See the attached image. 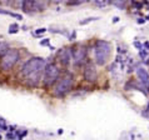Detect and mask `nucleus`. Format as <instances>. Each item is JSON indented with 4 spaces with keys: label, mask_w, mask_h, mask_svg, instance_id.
I'll list each match as a JSON object with an SVG mask.
<instances>
[{
    "label": "nucleus",
    "mask_w": 149,
    "mask_h": 140,
    "mask_svg": "<svg viewBox=\"0 0 149 140\" xmlns=\"http://www.w3.org/2000/svg\"><path fill=\"white\" fill-rule=\"evenodd\" d=\"M48 31V29H45V28H40V29H36V30L34 31V35H40V34H44V33H47Z\"/></svg>",
    "instance_id": "nucleus-14"
},
{
    "label": "nucleus",
    "mask_w": 149,
    "mask_h": 140,
    "mask_svg": "<svg viewBox=\"0 0 149 140\" xmlns=\"http://www.w3.org/2000/svg\"><path fill=\"white\" fill-rule=\"evenodd\" d=\"M110 51H111V46L108 42L104 40H98L94 45V56H95V64L99 67L107 64L109 56H110Z\"/></svg>",
    "instance_id": "nucleus-3"
},
{
    "label": "nucleus",
    "mask_w": 149,
    "mask_h": 140,
    "mask_svg": "<svg viewBox=\"0 0 149 140\" xmlns=\"http://www.w3.org/2000/svg\"><path fill=\"white\" fill-rule=\"evenodd\" d=\"M19 29H20L19 24L13 23V24H10L9 25V30H8V33H9V34H16V33L19 31Z\"/></svg>",
    "instance_id": "nucleus-12"
},
{
    "label": "nucleus",
    "mask_w": 149,
    "mask_h": 140,
    "mask_svg": "<svg viewBox=\"0 0 149 140\" xmlns=\"http://www.w3.org/2000/svg\"><path fill=\"white\" fill-rule=\"evenodd\" d=\"M148 54H149V51L147 50L146 48H142V49L139 50V55H140V58H142V59H146Z\"/></svg>",
    "instance_id": "nucleus-13"
},
{
    "label": "nucleus",
    "mask_w": 149,
    "mask_h": 140,
    "mask_svg": "<svg viewBox=\"0 0 149 140\" xmlns=\"http://www.w3.org/2000/svg\"><path fill=\"white\" fill-rule=\"evenodd\" d=\"M40 45H41V46H49V45H50V40H49V39L40 40Z\"/></svg>",
    "instance_id": "nucleus-15"
},
{
    "label": "nucleus",
    "mask_w": 149,
    "mask_h": 140,
    "mask_svg": "<svg viewBox=\"0 0 149 140\" xmlns=\"http://www.w3.org/2000/svg\"><path fill=\"white\" fill-rule=\"evenodd\" d=\"M136 76H138L139 81L146 86V88H149V73H148V70H146L144 68H138L136 69Z\"/></svg>",
    "instance_id": "nucleus-10"
},
{
    "label": "nucleus",
    "mask_w": 149,
    "mask_h": 140,
    "mask_svg": "<svg viewBox=\"0 0 149 140\" xmlns=\"http://www.w3.org/2000/svg\"><path fill=\"white\" fill-rule=\"evenodd\" d=\"M22 9L25 13H35V11H43L45 9V4L41 1H33V0H26L22 3Z\"/></svg>",
    "instance_id": "nucleus-6"
},
{
    "label": "nucleus",
    "mask_w": 149,
    "mask_h": 140,
    "mask_svg": "<svg viewBox=\"0 0 149 140\" xmlns=\"http://www.w3.org/2000/svg\"><path fill=\"white\" fill-rule=\"evenodd\" d=\"M94 20H98V18H88V19H85V20H83V21H80V25H84V24H86V23L94 21Z\"/></svg>",
    "instance_id": "nucleus-17"
},
{
    "label": "nucleus",
    "mask_w": 149,
    "mask_h": 140,
    "mask_svg": "<svg viewBox=\"0 0 149 140\" xmlns=\"http://www.w3.org/2000/svg\"><path fill=\"white\" fill-rule=\"evenodd\" d=\"M0 14H3V15H9V16H13V18L18 19V20H22V19H23V16L20 15V14H16V13H13V11H9V10H5V9H1V8H0Z\"/></svg>",
    "instance_id": "nucleus-11"
},
{
    "label": "nucleus",
    "mask_w": 149,
    "mask_h": 140,
    "mask_svg": "<svg viewBox=\"0 0 149 140\" xmlns=\"http://www.w3.org/2000/svg\"><path fill=\"white\" fill-rule=\"evenodd\" d=\"M20 59V53L18 49L9 48L4 54L0 56V71L9 73L14 69Z\"/></svg>",
    "instance_id": "nucleus-2"
},
{
    "label": "nucleus",
    "mask_w": 149,
    "mask_h": 140,
    "mask_svg": "<svg viewBox=\"0 0 149 140\" xmlns=\"http://www.w3.org/2000/svg\"><path fill=\"white\" fill-rule=\"evenodd\" d=\"M58 59H59L60 64L64 65V67H68L70 64V60H72V51L68 50V49H60L59 51H58Z\"/></svg>",
    "instance_id": "nucleus-9"
},
{
    "label": "nucleus",
    "mask_w": 149,
    "mask_h": 140,
    "mask_svg": "<svg viewBox=\"0 0 149 140\" xmlns=\"http://www.w3.org/2000/svg\"><path fill=\"white\" fill-rule=\"evenodd\" d=\"M72 58H73V61L75 65H81L84 63L85 58H86V48L85 46H78L75 49L72 50Z\"/></svg>",
    "instance_id": "nucleus-8"
},
{
    "label": "nucleus",
    "mask_w": 149,
    "mask_h": 140,
    "mask_svg": "<svg viewBox=\"0 0 149 140\" xmlns=\"http://www.w3.org/2000/svg\"><path fill=\"white\" fill-rule=\"evenodd\" d=\"M134 46H135V48H138L139 50H140V49H142V44L138 43V42H134Z\"/></svg>",
    "instance_id": "nucleus-19"
},
{
    "label": "nucleus",
    "mask_w": 149,
    "mask_h": 140,
    "mask_svg": "<svg viewBox=\"0 0 149 140\" xmlns=\"http://www.w3.org/2000/svg\"><path fill=\"white\" fill-rule=\"evenodd\" d=\"M109 3H107V1H94V5H97L99 8H103V6H107Z\"/></svg>",
    "instance_id": "nucleus-16"
},
{
    "label": "nucleus",
    "mask_w": 149,
    "mask_h": 140,
    "mask_svg": "<svg viewBox=\"0 0 149 140\" xmlns=\"http://www.w3.org/2000/svg\"><path fill=\"white\" fill-rule=\"evenodd\" d=\"M47 64V60L43 58H30L20 69V76L29 86H38L40 80L43 79V73Z\"/></svg>",
    "instance_id": "nucleus-1"
},
{
    "label": "nucleus",
    "mask_w": 149,
    "mask_h": 140,
    "mask_svg": "<svg viewBox=\"0 0 149 140\" xmlns=\"http://www.w3.org/2000/svg\"><path fill=\"white\" fill-rule=\"evenodd\" d=\"M6 138L8 139H15V135L14 134H6Z\"/></svg>",
    "instance_id": "nucleus-20"
},
{
    "label": "nucleus",
    "mask_w": 149,
    "mask_h": 140,
    "mask_svg": "<svg viewBox=\"0 0 149 140\" xmlns=\"http://www.w3.org/2000/svg\"><path fill=\"white\" fill-rule=\"evenodd\" d=\"M113 4H114L115 6H118V8H122V9H123L124 6H125V3H122V1H119V3H118V1H114Z\"/></svg>",
    "instance_id": "nucleus-18"
},
{
    "label": "nucleus",
    "mask_w": 149,
    "mask_h": 140,
    "mask_svg": "<svg viewBox=\"0 0 149 140\" xmlns=\"http://www.w3.org/2000/svg\"><path fill=\"white\" fill-rule=\"evenodd\" d=\"M59 75H60V70L58 68V65L55 63H48L43 73V79H41L43 80V85L45 88H50L58 81Z\"/></svg>",
    "instance_id": "nucleus-4"
},
{
    "label": "nucleus",
    "mask_w": 149,
    "mask_h": 140,
    "mask_svg": "<svg viewBox=\"0 0 149 140\" xmlns=\"http://www.w3.org/2000/svg\"><path fill=\"white\" fill-rule=\"evenodd\" d=\"M148 112H149V103H148Z\"/></svg>",
    "instance_id": "nucleus-22"
},
{
    "label": "nucleus",
    "mask_w": 149,
    "mask_h": 140,
    "mask_svg": "<svg viewBox=\"0 0 149 140\" xmlns=\"http://www.w3.org/2000/svg\"><path fill=\"white\" fill-rule=\"evenodd\" d=\"M138 23L139 24H143L144 23V19H138Z\"/></svg>",
    "instance_id": "nucleus-21"
},
{
    "label": "nucleus",
    "mask_w": 149,
    "mask_h": 140,
    "mask_svg": "<svg viewBox=\"0 0 149 140\" xmlns=\"http://www.w3.org/2000/svg\"><path fill=\"white\" fill-rule=\"evenodd\" d=\"M74 84V79L72 74H65V75L61 78V79L58 81L55 88H54V94L56 96H63L67 93H69L73 88Z\"/></svg>",
    "instance_id": "nucleus-5"
},
{
    "label": "nucleus",
    "mask_w": 149,
    "mask_h": 140,
    "mask_svg": "<svg viewBox=\"0 0 149 140\" xmlns=\"http://www.w3.org/2000/svg\"><path fill=\"white\" fill-rule=\"evenodd\" d=\"M83 76H84L85 81L88 83H95L98 79V73H97V68L93 63H86L85 68H84V71H83Z\"/></svg>",
    "instance_id": "nucleus-7"
}]
</instances>
